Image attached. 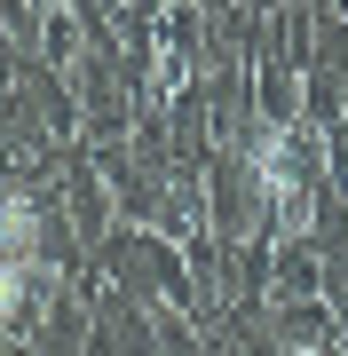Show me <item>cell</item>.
<instances>
[{"mask_svg": "<svg viewBox=\"0 0 348 356\" xmlns=\"http://www.w3.org/2000/svg\"><path fill=\"white\" fill-rule=\"evenodd\" d=\"M40 238H48V222H40V198L8 182V191H0V325H16V317H24V301H32Z\"/></svg>", "mask_w": 348, "mask_h": 356, "instance_id": "6da1fadb", "label": "cell"}, {"mask_svg": "<svg viewBox=\"0 0 348 356\" xmlns=\"http://www.w3.org/2000/svg\"><path fill=\"white\" fill-rule=\"evenodd\" d=\"M254 191H261V206L277 214L285 238L309 229V175H301L293 135H285V127H261V135H254Z\"/></svg>", "mask_w": 348, "mask_h": 356, "instance_id": "7a4b0ae2", "label": "cell"}]
</instances>
